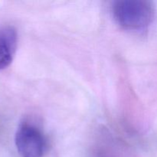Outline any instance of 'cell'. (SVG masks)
Masks as SVG:
<instances>
[{
	"mask_svg": "<svg viewBox=\"0 0 157 157\" xmlns=\"http://www.w3.org/2000/svg\"><path fill=\"white\" fill-rule=\"evenodd\" d=\"M117 22L129 30H144L152 23L155 7L152 2L146 0H120L112 6Z\"/></svg>",
	"mask_w": 157,
	"mask_h": 157,
	"instance_id": "obj_1",
	"label": "cell"
},
{
	"mask_svg": "<svg viewBox=\"0 0 157 157\" xmlns=\"http://www.w3.org/2000/svg\"><path fill=\"white\" fill-rule=\"evenodd\" d=\"M15 143L21 157H43L48 149L47 140L41 130L29 121L18 127Z\"/></svg>",
	"mask_w": 157,
	"mask_h": 157,
	"instance_id": "obj_2",
	"label": "cell"
},
{
	"mask_svg": "<svg viewBox=\"0 0 157 157\" xmlns=\"http://www.w3.org/2000/svg\"><path fill=\"white\" fill-rule=\"evenodd\" d=\"M18 44V35L15 28L0 26V71L6 68L13 61Z\"/></svg>",
	"mask_w": 157,
	"mask_h": 157,
	"instance_id": "obj_3",
	"label": "cell"
}]
</instances>
